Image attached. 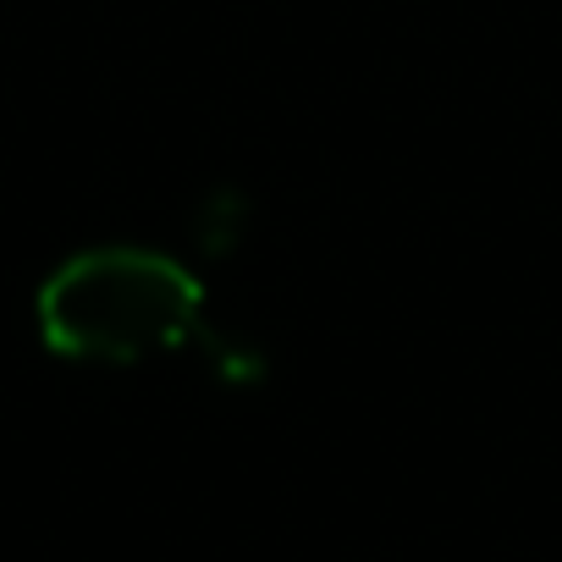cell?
I'll return each instance as SVG.
<instances>
[{"label":"cell","mask_w":562,"mask_h":562,"mask_svg":"<svg viewBox=\"0 0 562 562\" xmlns=\"http://www.w3.org/2000/svg\"><path fill=\"white\" fill-rule=\"evenodd\" d=\"M40 331L78 364H144L204 348L199 281L155 248H89L40 288Z\"/></svg>","instance_id":"obj_1"}]
</instances>
